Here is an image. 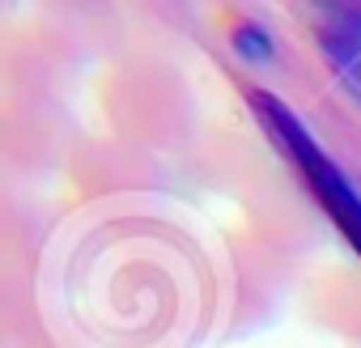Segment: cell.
Listing matches in <instances>:
<instances>
[{
  "mask_svg": "<svg viewBox=\"0 0 361 348\" xmlns=\"http://www.w3.org/2000/svg\"><path fill=\"white\" fill-rule=\"evenodd\" d=\"M247 102H251L259 128L268 132V140L293 161V170L302 174V183L310 187V196L323 204L327 221L344 234V242H348V247L357 251V259H361V196H357V187L348 183V174L323 153V144L314 140V132H310L276 94L251 89Z\"/></svg>",
  "mask_w": 361,
  "mask_h": 348,
  "instance_id": "1",
  "label": "cell"
},
{
  "mask_svg": "<svg viewBox=\"0 0 361 348\" xmlns=\"http://www.w3.org/2000/svg\"><path fill=\"white\" fill-rule=\"evenodd\" d=\"M319 39H323L327 60L336 64V73L361 94V13H353V9H336V13H327Z\"/></svg>",
  "mask_w": 361,
  "mask_h": 348,
  "instance_id": "2",
  "label": "cell"
},
{
  "mask_svg": "<svg viewBox=\"0 0 361 348\" xmlns=\"http://www.w3.org/2000/svg\"><path fill=\"white\" fill-rule=\"evenodd\" d=\"M234 51L247 60H268L272 56V35L259 22H238L234 26Z\"/></svg>",
  "mask_w": 361,
  "mask_h": 348,
  "instance_id": "3",
  "label": "cell"
}]
</instances>
